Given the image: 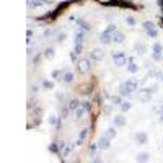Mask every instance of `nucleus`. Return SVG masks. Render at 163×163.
Returning a JSON list of instances; mask_svg holds the SVG:
<instances>
[{
  "label": "nucleus",
  "instance_id": "obj_1",
  "mask_svg": "<svg viewBox=\"0 0 163 163\" xmlns=\"http://www.w3.org/2000/svg\"><path fill=\"white\" fill-rule=\"evenodd\" d=\"M113 61H114V64L116 65H119V67H124V65L127 64V57H126V54L124 52H121V51H113Z\"/></svg>",
  "mask_w": 163,
  "mask_h": 163
},
{
  "label": "nucleus",
  "instance_id": "obj_2",
  "mask_svg": "<svg viewBox=\"0 0 163 163\" xmlns=\"http://www.w3.org/2000/svg\"><path fill=\"white\" fill-rule=\"evenodd\" d=\"M90 69H91V64H90L88 59H80L77 62V70L78 73H88Z\"/></svg>",
  "mask_w": 163,
  "mask_h": 163
},
{
  "label": "nucleus",
  "instance_id": "obj_3",
  "mask_svg": "<svg viewBox=\"0 0 163 163\" xmlns=\"http://www.w3.org/2000/svg\"><path fill=\"white\" fill-rule=\"evenodd\" d=\"M86 111H90V103H88V101L80 103V106H78L77 111H75V118H77V119H82V116H83Z\"/></svg>",
  "mask_w": 163,
  "mask_h": 163
},
{
  "label": "nucleus",
  "instance_id": "obj_4",
  "mask_svg": "<svg viewBox=\"0 0 163 163\" xmlns=\"http://www.w3.org/2000/svg\"><path fill=\"white\" fill-rule=\"evenodd\" d=\"M132 91H134V90L127 85V82H124V83H121V85H119V95H121V96L129 98L130 95H132Z\"/></svg>",
  "mask_w": 163,
  "mask_h": 163
},
{
  "label": "nucleus",
  "instance_id": "obj_5",
  "mask_svg": "<svg viewBox=\"0 0 163 163\" xmlns=\"http://www.w3.org/2000/svg\"><path fill=\"white\" fill-rule=\"evenodd\" d=\"M150 98H152V93L148 88H142L139 91V100H140V101L147 103V101H150Z\"/></svg>",
  "mask_w": 163,
  "mask_h": 163
},
{
  "label": "nucleus",
  "instance_id": "obj_6",
  "mask_svg": "<svg viewBox=\"0 0 163 163\" xmlns=\"http://www.w3.org/2000/svg\"><path fill=\"white\" fill-rule=\"evenodd\" d=\"M70 20H73V21H75V23L78 24V26H80L82 29H85V31H90V29H91V26H90V23H88V21L82 20V18H75V16H72Z\"/></svg>",
  "mask_w": 163,
  "mask_h": 163
},
{
  "label": "nucleus",
  "instance_id": "obj_7",
  "mask_svg": "<svg viewBox=\"0 0 163 163\" xmlns=\"http://www.w3.org/2000/svg\"><path fill=\"white\" fill-rule=\"evenodd\" d=\"M113 34L114 33H109V31H104L100 34V41H101L103 44H109L111 41H113Z\"/></svg>",
  "mask_w": 163,
  "mask_h": 163
},
{
  "label": "nucleus",
  "instance_id": "obj_8",
  "mask_svg": "<svg viewBox=\"0 0 163 163\" xmlns=\"http://www.w3.org/2000/svg\"><path fill=\"white\" fill-rule=\"evenodd\" d=\"M103 57H104L103 49H93V51H91V59H93V61H103Z\"/></svg>",
  "mask_w": 163,
  "mask_h": 163
},
{
  "label": "nucleus",
  "instance_id": "obj_9",
  "mask_svg": "<svg viewBox=\"0 0 163 163\" xmlns=\"http://www.w3.org/2000/svg\"><path fill=\"white\" fill-rule=\"evenodd\" d=\"M109 147H111V143H109V139L101 137V140L98 142V148H100V150H108Z\"/></svg>",
  "mask_w": 163,
  "mask_h": 163
},
{
  "label": "nucleus",
  "instance_id": "obj_10",
  "mask_svg": "<svg viewBox=\"0 0 163 163\" xmlns=\"http://www.w3.org/2000/svg\"><path fill=\"white\" fill-rule=\"evenodd\" d=\"M113 121H114V126H116V127H122L124 124H126V118H124L122 114H118V116H114Z\"/></svg>",
  "mask_w": 163,
  "mask_h": 163
},
{
  "label": "nucleus",
  "instance_id": "obj_11",
  "mask_svg": "<svg viewBox=\"0 0 163 163\" xmlns=\"http://www.w3.org/2000/svg\"><path fill=\"white\" fill-rule=\"evenodd\" d=\"M135 140H137V143L143 145V143H147L148 137H147V134H145V132H137V134H135Z\"/></svg>",
  "mask_w": 163,
  "mask_h": 163
},
{
  "label": "nucleus",
  "instance_id": "obj_12",
  "mask_svg": "<svg viewBox=\"0 0 163 163\" xmlns=\"http://www.w3.org/2000/svg\"><path fill=\"white\" fill-rule=\"evenodd\" d=\"M73 78H75V75H73V72H70V70L64 72V75H62V80H64V83H72Z\"/></svg>",
  "mask_w": 163,
  "mask_h": 163
},
{
  "label": "nucleus",
  "instance_id": "obj_13",
  "mask_svg": "<svg viewBox=\"0 0 163 163\" xmlns=\"http://www.w3.org/2000/svg\"><path fill=\"white\" fill-rule=\"evenodd\" d=\"M124 39H126V36H124V33L116 31V33L113 34V41H114V42H118V44H122V42H124Z\"/></svg>",
  "mask_w": 163,
  "mask_h": 163
},
{
  "label": "nucleus",
  "instance_id": "obj_14",
  "mask_svg": "<svg viewBox=\"0 0 163 163\" xmlns=\"http://www.w3.org/2000/svg\"><path fill=\"white\" fill-rule=\"evenodd\" d=\"M134 49H135V54H139V56H140V54H143L147 51V46L143 44V42H135Z\"/></svg>",
  "mask_w": 163,
  "mask_h": 163
},
{
  "label": "nucleus",
  "instance_id": "obj_15",
  "mask_svg": "<svg viewBox=\"0 0 163 163\" xmlns=\"http://www.w3.org/2000/svg\"><path fill=\"white\" fill-rule=\"evenodd\" d=\"M83 38H85V29L75 33V44H83Z\"/></svg>",
  "mask_w": 163,
  "mask_h": 163
},
{
  "label": "nucleus",
  "instance_id": "obj_16",
  "mask_svg": "<svg viewBox=\"0 0 163 163\" xmlns=\"http://www.w3.org/2000/svg\"><path fill=\"white\" fill-rule=\"evenodd\" d=\"M86 134H88V129H82L80 130V135H78V139H77V143H75V145H82V143H83V140H85V137H86Z\"/></svg>",
  "mask_w": 163,
  "mask_h": 163
},
{
  "label": "nucleus",
  "instance_id": "obj_17",
  "mask_svg": "<svg viewBox=\"0 0 163 163\" xmlns=\"http://www.w3.org/2000/svg\"><path fill=\"white\" fill-rule=\"evenodd\" d=\"M127 72H130V73H137V72H139V65L135 64L134 61L127 62Z\"/></svg>",
  "mask_w": 163,
  "mask_h": 163
},
{
  "label": "nucleus",
  "instance_id": "obj_18",
  "mask_svg": "<svg viewBox=\"0 0 163 163\" xmlns=\"http://www.w3.org/2000/svg\"><path fill=\"white\" fill-rule=\"evenodd\" d=\"M44 5V2L42 0H28V7L29 8H39Z\"/></svg>",
  "mask_w": 163,
  "mask_h": 163
},
{
  "label": "nucleus",
  "instance_id": "obj_19",
  "mask_svg": "<svg viewBox=\"0 0 163 163\" xmlns=\"http://www.w3.org/2000/svg\"><path fill=\"white\" fill-rule=\"evenodd\" d=\"M103 137L109 139V140L116 137V130H114V127H109V129H106V130H104V134H103Z\"/></svg>",
  "mask_w": 163,
  "mask_h": 163
},
{
  "label": "nucleus",
  "instance_id": "obj_20",
  "mask_svg": "<svg viewBox=\"0 0 163 163\" xmlns=\"http://www.w3.org/2000/svg\"><path fill=\"white\" fill-rule=\"evenodd\" d=\"M80 106V101H78L77 98H72L70 100V103H69V108H70V111H77V108Z\"/></svg>",
  "mask_w": 163,
  "mask_h": 163
},
{
  "label": "nucleus",
  "instance_id": "obj_21",
  "mask_svg": "<svg viewBox=\"0 0 163 163\" xmlns=\"http://www.w3.org/2000/svg\"><path fill=\"white\" fill-rule=\"evenodd\" d=\"M127 85L135 91V90L139 88V80H137V78H127Z\"/></svg>",
  "mask_w": 163,
  "mask_h": 163
},
{
  "label": "nucleus",
  "instance_id": "obj_22",
  "mask_svg": "<svg viewBox=\"0 0 163 163\" xmlns=\"http://www.w3.org/2000/svg\"><path fill=\"white\" fill-rule=\"evenodd\" d=\"M109 100H111V103H113V104H121V103H122L121 95H111Z\"/></svg>",
  "mask_w": 163,
  "mask_h": 163
},
{
  "label": "nucleus",
  "instance_id": "obj_23",
  "mask_svg": "<svg viewBox=\"0 0 163 163\" xmlns=\"http://www.w3.org/2000/svg\"><path fill=\"white\" fill-rule=\"evenodd\" d=\"M69 111H70V108H69V106H64V108H61V113H59V118H61V119L67 118V116H69Z\"/></svg>",
  "mask_w": 163,
  "mask_h": 163
},
{
  "label": "nucleus",
  "instance_id": "obj_24",
  "mask_svg": "<svg viewBox=\"0 0 163 163\" xmlns=\"http://www.w3.org/2000/svg\"><path fill=\"white\" fill-rule=\"evenodd\" d=\"M152 51H153L152 54H162L163 52V47H162V44H160V42H155L153 47H152Z\"/></svg>",
  "mask_w": 163,
  "mask_h": 163
},
{
  "label": "nucleus",
  "instance_id": "obj_25",
  "mask_svg": "<svg viewBox=\"0 0 163 163\" xmlns=\"http://www.w3.org/2000/svg\"><path fill=\"white\" fill-rule=\"evenodd\" d=\"M148 160H150L148 153H139L137 158H135V162H148Z\"/></svg>",
  "mask_w": 163,
  "mask_h": 163
},
{
  "label": "nucleus",
  "instance_id": "obj_26",
  "mask_svg": "<svg viewBox=\"0 0 163 163\" xmlns=\"http://www.w3.org/2000/svg\"><path fill=\"white\" fill-rule=\"evenodd\" d=\"M44 57L46 59H49V61H51V59H54V49L52 47H47L44 51Z\"/></svg>",
  "mask_w": 163,
  "mask_h": 163
},
{
  "label": "nucleus",
  "instance_id": "obj_27",
  "mask_svg": "<svg viewBox=\"0 0 163 163\" xmlns=\"http://www.w3.org/2000/svg\"><path fill=\"white\" fill-rule=\"evenodd\" d=\"M130 106H132V104H130L129 101H122L121 104H119V108H121L122 113H126V111H129V109H130Z\"/></svg>",
  "mask_w": 163,
  "mask_h": 163
},
{
  "label": "nucleus",
  "instance_id": "obj_28",
  "mask_svg": "<svg viewBox=\"0 0 163 163\" xmlns=\"http://www.w3.org/2000/svg\"><path fill=\"white\" fill-rule=\"evenodd\" d=\"M143 29H145V31H148V29H155V23H153V21H145V23H143Z\"/></svg>",
  "mask_w": 163,
  "mask_h": 163
},
{
  "label": "nucleus",
  "instance_id": "obj_29",
  "mask_svg": "<svg viewBox=\"0 0 163 163\" xmlns=\"http://www.w3.org/2000/svg\"><path fill=\"white\" fill-rule=\"evenodd\" d=\"M42 88H44V90H52L54 83H52V82H49V80H44V82H42Z\"/></svg>",
  "mask_w": 163,
  "mask_h": 163
},
{
  "label": "nucleus",
  "instance_id": "obj_30",
  "mask_svg": "<svg viewBox=\"0 0 163 163\" xmlns=\"http://www.w3.org/2000/svg\"><path fill=\"white\" fill-rule=\"evenodd\" d=\"M59 119L61 118H57V116H49V124H51V126H57V122H59Z\"/></svg>",
  "mask_w": 163,
  "mask_h": 163
},
{
  "label": "nucleus",
  "instance_id": "obj_31",
  "mask_svg": "<svg viewBox=\"0 0 163 163\" xmlns=\"http://www.w3.org/2000/svg\"><path fill=\"white\" fill-rule=\"evenodd\" d=\"M49 150L52 152V153H57V152H61V148H59V142L52 143V145H49Z\"/></svg>",
  "mask_w": 163,
  "mask_h": 163
},
{
  "label": "nucleus",
  "instance_id": "obj_32",
  "mask_svg": "<svg viewBox=\"0 0 163 163\" xmlns=\"http://www.w3.org/2000/svg\"><path fill=\"white\" fill-rule=\"evenodd\" d=\"M145 33H147V36L148 38H157V34H158L157 29H148V31H145Z\"/></svg>",
  "mask_w": 163,
  "mask_h": 163
},
{
  "label": "nucleus",
  "instance_id": "obj_33",
  "mask_svg": "<svg viewBox=\"0 0 163 163\" xmlns=\"http://www.w3.org/2000/svg\"><path fill=\"white\" fill-rule=\"evenodd\" d=\"M126 23L129 24V26H134V24H135V18H134V16H127V18H126Z\"/></svg>",
  "mask_w": 163,
  "mask_h": 163
},
{
  "label": "nucleus",
  "instance_id": "obj_34",
  "mask_svg": "<svg viewBox=\"0 0 163 163\" xmlns=\"http://www.w3.org/2000/svg\"><path fill=\"white\" fill-rule=\"evenodd\" d=\"M65 38H67V34H65V33H59V34H57V42H62V41L65 39Z\"/></svg>",
  "mask_w": 163,
  "mask_h": 163
},
{
  "label": "nucleus",
  "instance_id": "obj_35",
  "mask_svg": "<svg viewBox=\"0 0 163 163\" xmlns=\"http://www.w3.org/2000/svg\"><path fill=\"white\" fill-rule=\"evenodd\" d=\"M82 49H83V46H82V44H75V46H73V52L82 54Z\"/></svg>",
  "mask_w": 163,
  "mask_h": 163
},
{
  "label": "nucleus",
  "instance_id": "obj_36",
  "mask_svg": "<svg viewBox=\"0 0 163 163\" xmlns=\"http://www.w3.org/2000/svg\"><path fill=\"white\" fill-rule=\"evenodd\" d=\"M148 90H150V93H152V95L157 93V91H158V85H150V86H148Z\"/></svg>",
  "mask_w": 163,
  "mask_h": 163
},
{
  "label": "nucleus",
  "instance_id": "obj_37",
  "mask_svg": "<svg viewBox=\"0 0 163 163\" xmlns=\"http://www.w3.org/2000/svg\"><path fill=\"white\" fill-rule=\"evenodd\" d=\"M106 31H109V33H116V24H108Z\"/></svg>",
  "mask_w": 163,
  "mask_h": 163
},
{
  "label": "nucleus",
  "instance_id": "obj_38",
  "mask_svg": "<svg viewBox=\"0 0 163 163\" xmlns=\"http://www.w3.org/2000/svg\"><path fill=\"white\" fill-rule=\"evenodd\" d=\"M77 56H78V54L72 51V52H70V61H72V62H77Z\"/></svg>",
  "mask_w": 163,
  "mask_h": 163
},
{
  "label": "nucleus",
  "instance_id": "obj_39",
  "mask_svg": "<svg viewBox=\"0 0 163 163\" xmlns=\"http://www.w3.org/2000/svg\"><path fill=\"white\" fill-rule=\"evenodd\" d=\"M153 111H155V113H163V106H153Z\"/></svg>",
  "mask_w": 163,
  "mask_h": 163
},
{
  "label": "nucleus",
  "instance_id": "obj_40",
  "mask_svg": "<svg viewBox=\"0 0 163 163\" xmlns=\"http://www.w3.org/2000/svg\"><path fill=\"white\" fill-rule=\"evenodd\" d=\"M51 34H52V29H44V33H42V36H44V38L51 36Z\"/></svg>",
  "mask_w": 163,
  "mask_h": 163
},
{
  "label": "nucleus",
  "instance_id": "obj_41",
  "mask_svg": "<svg viewBox=\"0 0 163 163\" xmlns=\"http://www.w3.org/2000/svg\"><path fill=\"white\" fill-rule=\"evenodd\" d=\"M152 57H153V61H162V54H152Z\"/></svg>",
  "mask_w": 163,
  "mask_h": 163
},
{
  "label": "nucleus",
  "instance_id": "obj_42",
  "mask_svg": "<svg viewBox=\"0 0 163 163\" xmlns=\"http://www.w3.org/2000/svg\"><path fill=\"white\" fill-rule=\"evenodd\" d=\"M61 77V70H54L52 72V78H59Z\"/></svg>",
  "mask_w": 163,
  "mask_h": 163
},
{
  "label": "nucleus",
  "instance_id": "obj_43",
  "mask_svg": "<svg viewBox=\"0 0 163 163\" xmlns=\"http://www.w3.org/2000/svg\"><path fill=\"white\" fill-rule=\"evenodd\" d=\"M34 51H36V49L33 47V46H29V47H28V56H31V54L34 52Z\"/></svg>",
  "mask_w": 163,
  "mask_h": 163
},
{
  "label": "nucleus",
  "instance_id": "obj_44",
  "mask_svg": "<svg viewBox=\"0 0 163 163\" xmlns=\"http://www.w3.org/2000/svg\"><path fill=\"white\" fill-rule=\"evenodd\" d=\"M56 98L61 101V100H64V95H62V93H56Z\"/></svg>",
  "mask_w": 163,
  "mask_h": 163
},
{
  "label": "nucleus",
  "instance_id": "obj_45",
  "mask_svg": "<svg viewBox=\"0 0 163 163\" xmlns=\"http://www.w3.org/2000/svg\"><path fill=\"white\" fill-rule=\"evenodd\" d=\"M26 36H28V38H33V29H28V31H26Z\"/></svg>",
  "mask_w": 163,
  "mask_h": 163
},
{
  "label": "nucleus",
  "instance_id": "obj_46",
  "mask_svg": "<svg viewBox=\"0 0 163 163\" xmlns=\"http://www.w3.org/2000/svg\"><path fill=\"white\" fill-rule=\"evenodd\" d=\"M42 2H44V3H47V5H51L54 2V0H42Z\"/></svg>",
  "mask_w": 163,
  "mask_h": 163
},
{
  "label": "nucleus",
  "instance_id": "obj_47",
  "mask_svg": "<svg viewBox=\"0 0 163 163\" xmlns=\"http://www.w3.org/2000/svg\"><path fill=\"white\" fill-rule=\"evenodd\" d=\"M160 122H163V113H160Z\"/></svg>",
  "mask_w": 163,
  "mask_h": 163
}]
</instances>
